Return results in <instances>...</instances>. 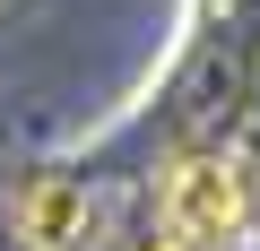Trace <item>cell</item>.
Masks as SVG:
<instances>
[{"label": "cell", "mask_w": 260, "mask_h": 251, "mask_svg": "<svg viewBox=\"0 0 260 251\" xmlns=\"http://www.w3.org/2000/svg\"><path fill=\"white\" fill-rule=\"evenodd\" d=\"M156 225L191 251H234L243 234V173L225 156H174L165 191H156Z\"/></svg>", "instance_id": "1"}, {"label": "cell", "mask_w": 260, "mask_h": 251, "mask_svg": "<svg viewBox=\"0 0 260 251\" xmlns=\"http://www.w3.org/2000/svg\"><path fill=\"white\" fill-rule=\"evenodd\" d=\"M9 225H18L26 251H87L95 242V199L70 173H26L18 199H9Z\"/></svg>", "instance_id": "2"}, {"label": "cell", "mask_w": 260, "mask_h": 251, "mask_svg": "<svg viewBox=\"0 0 260 251\" xmlns=\"http://www.w3.org/2000/svg\"><path fill=\"white\" fill-rule=\"evenodd\" d=\"M139 251H191V242H174V234H165V225H156V234H148V242H139Z\"/></svg>", "instance_id": "3"}]
</instances>
